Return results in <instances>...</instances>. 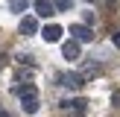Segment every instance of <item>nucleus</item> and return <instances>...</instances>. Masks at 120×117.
<instances>
[{
  "label": "nucleus",
  "instance_id": "nucleus-1",
  "mask_svg": "<svg viewBox=\"0 0 120 117\" xmlns=\"http://www.w3.org/2000/svg\"><path fill=\"white\" fill-rule=\"evenodd\" d=\"M62 35H64V29L59 26V23H47V26L41 29V38H44L47 44H56V41H62Z\"/></svg>",
  "mask_w": 120,
  "mask_h": 117
},
{
  "label": "nucleus",
  "instance_id": "nucleus-2",
  "mask_svg": "<svg viewBox=\"0 0 120 117\" xmlns=\"http://www.w3.org/2000/svg\"><path fill=\"white\" fill-rule=\"evenodd\" d=\"M70 35H73V41H94V29L91 26H85V23H73L70 26Z\"/></svg>",
  "mask_w": 120,
  "mask_h": 117
},
{
  "label": "nucleus",
  "instance_id": "nucleus-3",
  "mask_svg": "<svg viewBox=\"0 0 120 117\" xmlns=\"http://www.w3.org/2000/svg\"><path fill=\"white\" fill-rule=\"evenodd\" d=\"M32 9H35V15H41V18H53V15H56V6H53V0H35Z\"/></svg>",
  "mask_w": 120,
  "mask_h": 117
},
{
  "label": "nucleus",
  "instance_id": "nucleus-4",
  "mask_svg": "<svg viewBox=\"0 0 120 117\" xmlns=\"http://www.w3.org/2000/svg\"><path fill=\"white\" fill-rule=\"evenodd\" d=\"M62 85H64V88H73V91H79V88L85 85V76H82V73H64V76H62Z\"/></svg>",
  "mask_w": 120,
  "mask_h": 117
},
{
  "label": "nucleus",
  "instance_id": "nucleus-5",
  "mask_svg": "<svg viewBox=\"0 0 120 117\" xmlns=\"http://www.w3.org/2000/svg\"><path fill=\"white\" fill-rule=\"evenodd\" d=\"M79 41H73V38H70V41H64V44H62V56L64 58H70V62H73V58H79Z\"/></svg>",
  "mask_w": 120,
  "mask_h": 117
},
{
  "label": "nucleus",
  "instance_id": "nucleus-6",
  "mask_svg": "<svg viewBox=\"0 0 120 117\" xmlns=\"http://www.w3.org/2000/svg\"><path fill=\"white\" fill-rule=\"evenodd\" d=\"M21 32H23V35H35V32H38V21H35L32 15H26V18L21 21Z\"/></svg>",
  "mask_w": 120,
  "mask_h": 117
},
{
  "label": "nucleus",
  "instance_id": "nucleus-7",
  "mask_svg": "<svg viewBox=\"0 0 120 117\" xmlns=\"http://www.w3.org/2000/svg\"><path fill=\"white\" fill-rule=\"evenodd\" d=\"M9 9L15 12V15H23V12L29 9V0H9Z\"/></svg>",
  "mask_w": 120,
  "mask_h": 117
},
{
  "label": "nucleus",
  "instance_id": "nucleus-8",
  "mask_svg": "<svg viewBox=\"0 0 120 117\" xmlns=\"http://www.w3.org/2000/svg\"><path fill=\"white\" fill-rule=\"evenodd\" d=\"M53 6H56V12H68L73 6V0H53Z\"/></svg>",
  "mask_w": 120,
  "mask_h": 117
},
{
  "label": "nucleus",
  "instance_id": "nucleus-9",
  "mask_svg": "<svg viewBox=\"0 0 120 117\" xmlns=\"http://www.w3.org/2000/svg\"><path fill=\"white\" fill-rule=\"evenodd\" d=\"M64 108H73V111H82V108H85V99H70V102H64Z\"/></svg>",
  "mask_w": 120,
  "mask_h": 117
},
{
  "label": "nucleus",
  "instance_id": "nucleus-10",
  "mask_svg": "<svg viewBox=\"0 0 120 117\" xmlns=\"http://www.w3.org/2000/svg\"><path fill=\"white\" fill-rule=\"evenodd\" d=\"M111 105H114V108H120V91H114V97H111Z\"/></svg>",
  "mask_w": 120,
  "mask_h": 117
},
{
  "label": "nucleus",
  "instance_id": "nucleus-11",
  "mask_svg": "<svg viewBox=\"0 0 120 117\" xmlns=\"http://www.w3.org/2000/svg\"><path fill=\"white\" fill-rule=\"evenodd\" d=\"M6 64H9V56H3V53H0V73H3V67Z\"/></svg>",
  "mask_w": 120,
  "mask_h": 117
},
{
  "label": "nucleus",
  "instance_id": "nucleus-12",
  "mask_svg": "<svg viewBox=\"0 0 120 117\" xmlns=\"http://www.w3.org/2000/svg\"><path fill=\"white\" fill-rule=\"evenodd\" d=\"M111 41H114V47H117V50H120V29H117V32H114V35H111Z\"/></svg>",
  "mask_w": 120,
  "mask_h": 117
},
{
  "label": "nucleus",
  "instance_id": "nucleus-13",
  "mask_svg": "<svg viewBox=\"0 0 120 117\" xmlns=\"http://www.w3.org/2000/svg\"><path fill=\"white\" fill-rule=\"evenodd\" d=\"M0 117H9V114H6V111H3V108H0Z\"/></svg>",
  "mask_w": 120,
  "mask_h": 117
},
{
  "label": "nucleus",
  "instance_id": "nucleus-14",
  "mask_svg": "<svg viewBox=\"0 0 120 117\" xmlns=\"http://www.w3.org/2000/svg\"><path fill=\"white\" fill-rule=\"evenodd\" d=\"M76 117H82V114H76Z\"/></svg>",
  "mask_w": 120,
  "mask_h": 117
}]
</instances>
